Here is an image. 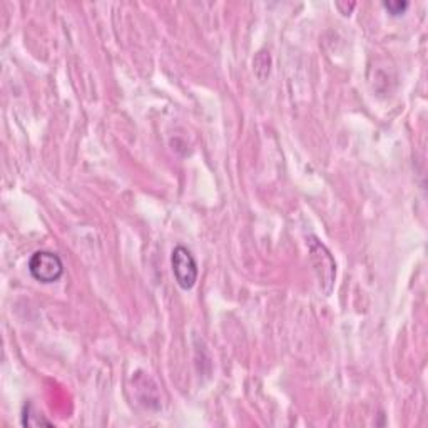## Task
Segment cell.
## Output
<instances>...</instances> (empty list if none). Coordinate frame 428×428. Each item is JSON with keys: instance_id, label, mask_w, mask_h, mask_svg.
I'll list each match as a JSON object with an SVG mask.
<instances>
[{"instance_id": "1", "label": "cell", "mask_w": 428, "mask_h": 428, "mask_svg": "<svg viewBox=\"0 0 428 428\" xmlns=\"http://www.w3.org/2000/svg\"><path fill=\"white\" fill-rule=\"evenodd\" d=\"M29 271L32 278L40 283H55L62 278L64 263L53 251H37L29 261Z\"/></svg>"}, {"instance_id": "2", "label": "cell", "mask_w": 428, "mask_h": 428, "mask_svg": "<svg viewBox=\"0 0 428 428\" xmlns=\"http://www.w3.org/2000/svg\"><path fill=\"white\" fill-rule=\"evenodd\" d=\"M171 265L176 283L180 285L182 290L194 288L197 281V263L190 249L185 246L174 248L171 255Z\"/></svg>"}, {"instance_id": "3", "label": "cell", "mask_w": 428, "mask_h": 428, "mask_svg": "<svg viewBox=\"0 0 428 428\" xmlns=\"http://www.w3.org/2000/svg\"><path fill=\"white\" fill-rule=\"evenodd\" d=\"M22 425L23 427H40V425H45V427H53V423H50L49 420H45L44 417H39V412H35V408L32 403H29V405L23 407V415H22Z\"/></svg>"}, {"instance_id": "4", "label": "cell", "mask_w": 428, "mask_h": 428, "mask_svg": "<svg viewBox=\"0 0 428 428\" xmlns=\"http://www.w3.org/2000/svg\"><path fill=\"white\" fill-rule=\"evenodd\" d=\"M383 7L392 13V16H402L408 9V2H383Z\"/></svg>"}]
</instances>
